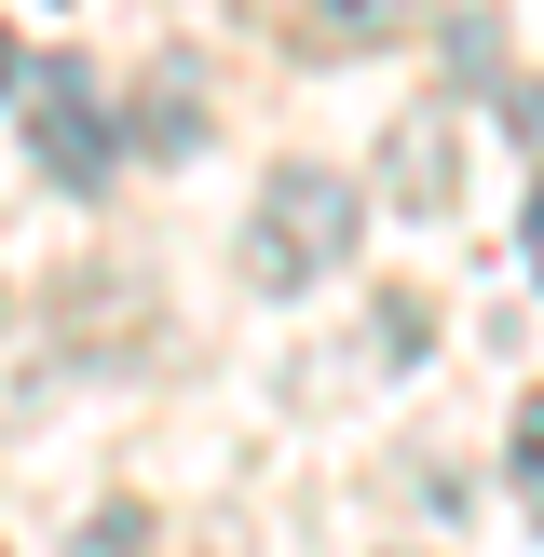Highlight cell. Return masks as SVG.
<instances>
[{"instance_id": "ba28073f", "label": "cell", "mask_w": 544, "mask_h": 557, "mask_svg": "<svg viewBox=\"0 0 544 557\" xmlns=\"http://www.w3.org/2000/svg\"><path fill=\"white\" fill-rule=\"evenodd\" d=\"M517 245H531V272H544V177H531V218H517Z\"/></svg>"}, {"instance_id": "8992f818", "label": "cell", "mask_w": 544, "mask_h": 557, "mask_svg": "<svg viewBox=\"0 0 544 557\" xmlns=\"http://www.w3.org/2000/svg\"><path fill=\"white\" fill-rule=\"evenodd\" d=\"M504 476H517V504H531V517H544V395H531V408H517V435H504Z\"/></svg>"}, {"instance_id": "52a82bcc", "label": "cell", "mask_w": 544, "mask_h": 557, "mask_svg": "<svg viewBox=\"0 0 544 557\" xmlns=\"http://www.w3.org/2000/svg\"><path fill=\"white\" fill-rule=\"evenodd\" d=\"M422 326H435L422 299H381V368H408V354H422Z\"/></svg>"}, {"instance_id": "7a4b0ae2", "label": "cell", "mask_w": 544, "mask_h": 557, "mask_svg": "<svg viewBox=\"0 0 544 557\" xmlns=\"http://www.w3.org/2000/svg\"><path fill=\"white\" fill-rule=\"evenodd\" d=\"M27 150H41V177L96 190L109 163H123V123H109V82L82 69V54H54L41 82H27Z\"/></svg>"}, {"instance_id": "5b68a950", "label": "cell", "mask_w": 544, "mask_h": 557, "mask_svg": "<svg viewBox=\"0 0 544 557\" xmlns=\"http://www.w3.org/2000/svg\"><path fill=\"white\" fill-rule=\"evenodd\" d=\"M286 27H299V41H326V54H354V41H395L408 0H286Z\"/></svg>"}, {"instance_id": "3957f363", "label": "cell", "mask_w": 544, "mask_h": 557, "mask_svg": "<svg viewBox=\"0 0 544 557\" xmlns=\"http://www.w3.org/2000/svg\"><path fill=\"white\" fill-rule=\"evenodd\" d=\"M123 136H136V150H163V163H190V150H205V82H190V69H150V82H136V109H123Z\"/></svg>"}, {"instance_id": "277c9868", "label": "cell", "mask_w": 544, "mask_h": 557, "mask_svg": "<svg viewBox=\"0 0 544 557\" xmlns=\"http://www.w3.org/2000/svg\"><path fill=\"white\" fill-rule=\"evenodd\" d=\"M381 205H408V218H435V205H449V109H408L395 163H381Z\"/></svg>"}, {"instance_id": "6da1fadb", "label": "cell", "mask_w": 544, "mask_h": 557, "mask_svg": "<svg viewBox=\"0 0 544 557\" xmlns=\"http://www.w3.org/2000/svg\"><path fill=\"white\" fill-rule=\"evenodd\" d=\"M354 232H368V190H354L341 163H272L259 218H245V286H272V299L326 286V272L354 259Z\"/></svg>"}, {"instance_id": "9c48e42d", "label": "cell", "mask_w": 544, "mask_h": 557, "mask_svg": "<svg viewBox=\"0 0 544 557\" xmlns=\"http://www.w3.org/2000/svg\"><path fill=\"white\" fill-rule=\"evenodd\" d=\"M0 96H14V41H0Z\"/></svg>"}]
</instances>
